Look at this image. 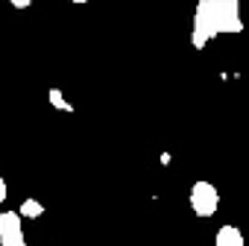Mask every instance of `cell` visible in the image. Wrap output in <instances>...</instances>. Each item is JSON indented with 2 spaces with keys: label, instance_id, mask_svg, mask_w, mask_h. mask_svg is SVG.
<instances>
[{
  "label": "cell",
  "instance_id": "cell-5",
  "mask_svg": "<svg viewBox=\"0 0 249 246\" xmlns=\"http://www.w3.org/2000/svg\"><path fill=\"white\" fill-rule=\"evenodd\" d=\"M47 100H50V105H53L56 111H65V114H71V111H73V105L65 100V94H62L59 88H50V91H47Z\"/></svg>",
  "mask_w": 249,
  "mask_h": 246
},
{
  "label": "cell",
  "instance_id": "cell-8",
  "mask_svg": "<svg viewBox=\"0 0 249 246\" xmlns=\"http://www.w3.org/2000/svg\"><path fill=\"white\" fill-rule=\"evenodd\" d=\"M3 199H6V182H3V176H0V205H3Z\"/></svg>",
  "mask_w": 249,
  "mask_h": 246
},
{
  "label": "cell",
  "instance_id": "cell-7",
  "mask_svg": "<svg viewBox=\"0 0 249 246\" xmlns=\"http://www.w3.org/2000/svg\"><path fill=\"white\" fill-rule=\"evenodd\" d=\"M30 3H33V0H12V6H15V9H27Z\"/></svg>",
  "mask_w": 249,
  "mask_h": 246
},
{
  "label": "cell",
  "instance_id": "cell-9",
  "mask_svg": "<svg viewBox=\"0 0 249 246\" xmlns=\"http://www.w3.org/2000/svg\"><path fill=\"white\" fill-rule=\"evenodd\" d=\"M71 3H79V6H82V3H88V0H71Z\"/></svg>",
  "mask_w": 249,
  "mask_h": 246
},
{
  "label": "cell",
  "instance_id": "cell-2",
  "mask_svg": "<svg viewBox=\"0 0 249 246\" xmlns=\"http://www.w3.org/2000/svg\"><path fill=\"white\" fill-rule=\"evenodd\" d=\"M188 202H191V211L196 217H214L217 208H220V193L211 182H194Z\"/></svg>",
  "mask_w": 249,
  "mask_h": 246
},
{
  "label": "cell",
  "instance_id": "cell-3",
  "mask_svg": "<svg viewBox=\"0 0 249 246\" xmlns=\"http://www.w3.org/2000/svg\"><path fill=\"white\" fill-rule=\"evenodd\" d=\"M0 246H27L18 211H3L0 214Z\"/></svg>",
  "mask_w": 249,
  "mask_h": 246
},
{
  "label": "cell",
  "instance_id": "cell-6",
  "mask_svg": "<svg viewBox=\"0 0 249 246\" xmlns=\"http://www.w3.org/2000/svg\"><path fill=\"white\" fill-rule=\"evenodd\" d=\"M18 214H21V217H27V220H36V217H41V214H44V205H41L38 199H24V202H21V208H18Z\"/></svg>",
  "mask_w": 249,
  "mask_h": 246
},
{
  "label": "cell",
  "instance_id": "cell-4",
  "mask_svg": "<svg viewBox=\"0 0 249 246\" xmlns=\"http://www.w3.org/2000/svg\"><path fill=\"white\" fill-rule=\"evenodd\" d=\"M214 246H246V240H243V231H240L237 226L226 223V226H220Z\"/></svg>",
  "mask_w": 249,
  "mask_h": 246
},
{
  "label": "cell",
  "instance_id": "cell-1",
  "mask_svg": "<svg viewBox=\"0 0 249 246\" xmlns=\"http://www.w3.org/2000/svg\"><path fill=\"white\" fill-rule=\"evenodd\" d=\"M243 33L240 3L237 0H199L194 12L191 44L202 50L214 35H237Z\"/></svg>",
  "mask_w": 249,
  "mask_h": 246
}]
</instances>
